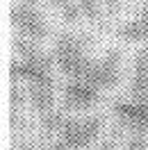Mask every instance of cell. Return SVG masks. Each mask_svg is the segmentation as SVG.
<instances>
[{
  "label": "cell",
  "mask_w": 148,
  "mask_h": 150,
  "mask_svg": "<svg viewBox=\"0 0 148 150\" xmlns=\"http://www.w3.org/2000/svg\"><path fill=\"white\" fill-rule=\"evenodd\" d=\"M119 77H121V55H119V50H110L100 59L89 57L75 80L91 82L98 89H112V86L119 84Z\"/></svg>",
  "instance_id": "6da1fadb"
},
{
  "label": "cell",
  "mask_w": 148,
  "mask_h": 150,
  "mask_svg": "<svg viewBox=\"0 0 148 150\" xmlns=\"http://www.w3.org/2000/svg\"><path fill=\"white\" fill-rule=\"evenodd\" d=\"M89 57L84 55V41L78 34L64 32L55 39V64L64 75L75 80Z\"/></svg>",
  "instance_id": "7a4b0ae2"
},
{
  "label": "cell",
  "mask_w": 148,
  "mask_h": 150,
  "mask_svg": "<svg viewBox=\"0 0 148 150\" xmlns=\"http://www.w3.org/2000/svg\"><path fill=\"white\" fill-rule=\"evenodd\" d=\"M53 59L39 50L32 57H21L18 62H11L9 75L14 80H28L30 84H41V86H53Z\"/></svg>",
  "instance_id": "3957f363"
},
{
  "label": "cell",
  "mask_w": 148,
  "mask_h": 150,
  "mask_svg": "<svg viewBox=\"0 0 148 150\" xmlns=\"http://www.w3.org/2000/svg\"><path fill=\"white\" fill-rule=\"evenodd\" d=\"M11 23L16 25L23 37L39 41L46 37V21L37 9V0H18V5L11 9Z\"/></svg>",
  "instance_id": "277c9868"
},
{
  "label": "cell",
  "mask_w": 148,
  "mask_h": 150,
  "mask_svg": "<svg viewBox=\"0 0 148 150\" xmlns=\"http://www.w3.org/2000/svg\"><path fill=\"white\" fill-rule=\"evenodd\" d=\"M102 121L98 116H91V118H84V121H73V118H66L62 130H59V137L62 141H66L73 150L84 148L89 146L98 134H100Z\"/></svg>",
  "instance_id": "5b68a950"
},
{
  "label": "cell",
  "mask_w": 148,
  "mask_h": 150,
  "mask_svg": "<svg viewBox=\"0 0 148 150\" xmlns=\"http://www.w3.org/2000/svg\"><path fill=\"white\" fill-rule=\"evenodd\" d=\"M100 100V89L84 80H71L64 86V107L66 109H89Z\"/></svg>",
  "instance_id": "8992f818"
},
{
  "label": "cell",
  "mask_w": 148,
  "mask_h": 150,
  "mask_svg": "<svg viewBox=\"0 0 148 150\" xmlns=\"http://www.w3.org/2000/svg\"><path fill=\"white\" fill-rule=\"evenodd\" d=\"M114 114L132 132L148 134V103L146 100H132V103L119 100V103H114Z\"/></svg>",
  "instance_id": "52a82bcc"
},
{
  "label": "cell",
  "mask_w": 148,
  "mask_h": 150,
  "mask_svg": "<svg viewBox=\"0 0 148 150\" xmlns=\"http://www.w3.org/2000/svg\"><path fill=\"white\" fill-rule=\"evenodd\" d=\"M123 41H148V11H139L132 21H128L119 30Z\"/></svg>",
  "instance_id": "ba28073f"
},
{
  "label": "cell",
  "mask_w": 148,
  "mask_h": 150,
  "mask_svg": "<svg viewBox=\"0 0 148 150\" xmlns=\"http://www.w3.org/2000/svg\"><path fill=\"white\" fill-rule=\"evenodd\" d=\"M53 100H55L53 86H41V84L30 86V103H32V107H34L39 114L53 112Z\"/></svg>",
  "instance_id": "9c48e42d"
},
{
  "label": "cell",
  "mask_w": 148,
  "mask_h": 150,
  "mask_svg": "<svg viewBox=\"0 0 148 150\" xmlns=\"http://www.w3.org/2000/svg\"><path fill=\"white\" fill-rule=\"evenodd\" d=\"M130 96H132L134 100H146L148 103V75L132 73V80H130Z\"/></svg>",
  "instance_id": "30bf717a"
},
{
  "label": "cell",
  "mask_w": 148,
  "mask_h": 150,
  "mask_svg": "<svg viewBox=\"0 0 148 150\" xmlns=\"http://www.w3.org/2000/svg\"><path fill=\"white\" fill-rule=\"evenodd\" d=\"M64 121H66V118L59 112H48V114H43V132H46V134H53V132L59 134Z\"/></svg>",
  "instance_id": "8fae6325"
},
{
  "label": "cell",
  "mask_w": 148,
  "mask_h": 150,
  "mask_svg": "<svg viewBox=\"0 0 148 150\" xmlns=\"http://www.w3.org/2000/svg\"><path fill=\"white\" fill-rule=\"evenodd\" d=\"M80 2V9L89 21H98L100 18V7H98V0H78Z\"/></svg>",
  "instance_id": "7c38bea8"
},
{
  "label": "cell",
  "mask_w": 148,
  "mask_h": 150,
  "mask_svg": "<svg viewBox=\"0 0 148 150\" xmlns=\"http://www.w3.org/2000/svg\"><path fill=\"white\" fill-rule=\"evenodd\" d=\"M80 16H84V14H82V9H80V2H78V0L71 2V5H66L64 9H62V18H64L66 23H75Z\"/></svg>",
  "instance_id": "4fadbf2b"
},
{
  "label": "cell",
  "mask_w": 148,
  "mask_h": 150,
  "mask_svg": "<svg viewBox=\"0 0 148 150\" xmlns=\"http://www.w3.org/2000/svg\"><path fill=\"white\" fill-rule=\"evenodd\" d=\"M132 73H139V75H148V50H141L134 55V64H132Z\"/></svg>",
  "instance_id": "5bb4252c"
},
{
  "label": "cell",
  "mask_w": 148,
  "mask_h": 150,
  "mask_svg": "<svg viewBox=\"0 0 148 150\" xmlns=\"http://www.w3.org/2000/svg\"><path fill=\"white\" fill-rule=\"evenodd\" d=\"M148 134H141V132H134L128 141V150H146L148 148V141H146Z\"/></svg>",
  "instance_id": "9a60e30c"
},
{
  "label": "cell",
  "mask_w": 148,
  "mask_h": 150,
  "mask_svg": "<svg viewBox=\"0 0 148 150\" xmlns=\"http://www.w3.org/2000/svg\"><path fill=\"white\" fill-rule=\"evenodd\" d=\"M25 100V91L21 89V86H11V105L14 107H21Z\"/></svg>",
  "instance_id": "2e32d148"
},
{
  "label": "cell",
  "mask_w": 148,
  "mask_h": 150,
  "mask_svg": "<svg viewBox=\"0 0 148 150\" xmlns=\"http://www.w3.org/2000/svg\"><path fill=\"white\" fill-rule=\"evenodd\" d=\"M48 150H73V148H71L66 141H57V143H53V146H50Z\"/></svg>",
  "instance_id": "e0dca14e"
},
{
  "label": "cell",
  "mask_w": 148,
  "mask_h": 150,
  "mask_svg": "<svg viewBox=\"0 0 148 150\" xmlns=\"http://www.w3.org/2000/svg\"><path fill=\"white\" fill-rule=\"evenodd\" d=\"M55 7H59V9H64L66 5H71V2H75V0H50Z\"/></svg>",
  "instance_id": "ac0fdd59"
},
{
  "label": "cell",
  "mask_w": 148,
  "mask_h": 150,
  "mask_svg": "<svg viewBox=\"0 0 148 150\" xmlns=\"http://www.w3.org/2000/svg\"><path fill=\"white\" fill-rule=\"evenodd\" d=\"M100 2H105L107 7H116V5H119V0H100Z\"/></svg>",
  "instance_id": "d6986e66"
},
{
  "label": "cell",
  "mask_w": 148,
  "mask_h": 150,
  "mask_svg": "<svg viewBox=\"0 0 148 150\" xmlns=\"http://www.w3.org/2000/svg\"><path fill=\"white\" fill-rule=\"evenodd\" d=\"M98 150H114V146H102V148H98Z\"/></svg>",
  "instance_id": "ffe728a7"
},
{
  "label": "cell",
  "mask_w": 148,
  "mask_h": 150,
  "mask_svg": "<svg viewBox=\"0 0 148 150\" xmlns=\"http://www.w3.org/2000/svg\"><path fill=\"white\" fill-rule=\"evenodd\" d=\"M25 150H30V148H25Z\"/></svg>",
  "instance_id": "44dd1931"
}]
</instances>
